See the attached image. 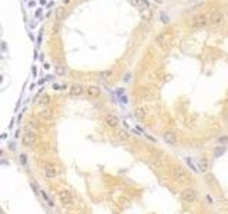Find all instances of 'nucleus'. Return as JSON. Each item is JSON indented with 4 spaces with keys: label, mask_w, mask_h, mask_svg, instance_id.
I'll list each match as a JSON object with an SVG mask.
<instances>
[{
    "label": "nucleus",
    "mask_w": 228,
    "mask_h": 214,
    "mask_svg": "<svg viewBox=\"0 0 228 214\" xmlns=\"http://www.w3.org/2000/svg\"><path fill=\"white\" fill-rule=\"evenodd\" d=\"M36 140H37V136H36V133L33 131V130H27L26 133L23 134V144L27 147H33L34 146Z\"/></svg>",
    "instance_id": "obj_5"
},
{
    "label": "nucleus",
    "mask_w": 228,
    "mask_h": 214,
    "mask_svg": "<svg viewBox=\"0 0 228 214\" xmlns=\"http://www.w3.org/2000/svg\"><path fill=\"white\" fill-rule=\"evenodd\" d=\"M134 116L138 121H145L148 119V111L145 107H137L134 110Z\"/></svg>",
    "instance_id": "obj_10"
},
{
    "label": "nucleus",
    "mask_w": 228,
    "mask_h": 214,
    "mask_svg": "<svg viewBox=\"0 0 228 214\" xmlns=\"http://www.w3.org/2000/svg\"><path fill=\"white\" fill-rule=\"evenodd\" d=\"M185 163H187V164H188V166H190V169L193 170V171H194V173H198V169H197L195 166H194L193 160L190 159V157H187V159H185Z\"/></svg>",
    "instance_id": "obj_17"
},
{
    "label": "nucleus",
    "mask_w": 228,
    "mask_h": 214,
    "mask_svg": "<svg viewBox=\"0 0 228 214\" xmlns=\"http://www.w3.org/2000/svg\"><path fill=\"white\" fill-rule=\"evenodd\" d=\"M225 121H227V124H228V113L225 114Z\"/></svg>",
    "instance_id": "obj_28"
},
{
    "label": "nucleus",
    "mask_w": 228,
    "mask_h": 214,
    "mask_svg": "<svg viewBox=\"0 0 228 214\" xmlns=\"http://www.w3.org/2000/svg\"><path fill=\"white\" fill-rule=\"evenodd\" d=\"M207 23H208V19H207L205 14H198L193 19V27L195 29H201V27L207 26Z\"/></svg>",
    "instance_id": "obj_9"
},
{
    "label": "nucleus",
    "mask_w": 228,
    "mask_h": 214,
    "mask_svg": "<svg viewBox=\"0 0 228 214\" xmlns=\"http://www.w3.org/2000/svg\"><path fill=\"white\" fill-rule=\"evenodd\" d=\"M161 19H163V23H168V16L165 17V14H161Z\"/></svg>",
    "instance_id": "obj_24"
},
{
    "label": "nucleus",
    "mask_w": 228,
    "mask_h": 214,
    "mask_svg": "<svg viewBox=\"0 0 228 214\" xmlns=\"http://www.w3.org/2000/svg\"><path fill=\"white\" fill-rule=\"evenodd\" d=\"M163 139H164V141L167 143V144H170V146H175L177 143H178L177 134H175V131H173V130L165 131V133L163 134Z\"/></svg>",
    "instance_id": "obj_7"
},
{
    "label": "nucleus",
    "mask_w": 228,
    "mask_h": 214,
    "mask_svg": "<svg viewBox=\"0 0 228 214\" xmlns=\"http://www.w3.org/2000/svg\"><path fill=\"white\" fill-rule=\"evenodd\" d=\"M100 76H101L103 80H110V79L113 77V70H106V71H103Z\"/></svg>",
    "instance_id": "obj_16"
},
{
    "label": "nucleus",
    "mask_w": 228,
    "mask_h": 214,
    "mask_svg": "<svg viewBox=\"0 0 228 214\" xmlns=\"http://www.w3.org/2000/svg\"><path fill=\"white\" fill-rule=\"evenodd\" d=\"M225 146H217L212 149V157H215V159H218V157H221L222 154L225 153Z\"/></svg>",
    "instance_id": "obj_14"
},
{
    "label": "nucleus",
    "mask_w": 228,
    "mask_h": 214,
    "mask_svg": "<svg viewBox=\"0 0 228 214\" xmlns=\"http://www.w3.org/2000/svg\"><path fill=\"white\" fill-rule=\"evenodd\" d=\"M44 176L47 178H56L60 176V169L58 166L54 164V163H48V164L44 166Z\"/></svg>",
    "instance_id": "obj_2"
},
{
    "label": "nucleus",
    "mask_w": 228,
    "mask_h": 214,
    "mask_svg": "<svg viewBox=\"0 0 228 214\" xmlns=\"http://www.w3.org/2000/svg\"><path fill=\"white\" fill-rule=\"evenodd\" d=\"M48 101H50V96H48V94H43L39 103L40 104H48Z\"/></svg>",
    "instance_id": "obj_18"
},
{
    "label": "nucleus",
    "mask_w": 228,
    "mask_h": 214,
    "mask_svg": "<svg viewBox=\"0 0 228 214\" xmlns=\"http://www.w3.org/2000/svg\"><path fill=\"white\" fill-rule=\"evenodd\" d=\"M207 201H208L210 204H212V203H214V200L211 198V196H207Z\"/></svg>",
    "instance_id": "obj_25"
},
{
    "label": "nucleus",
    "mask_w": 228,
    "mask_h": 214,
    "mask_svg": "<svg viewBox=\"0 0 228 214\" xmlns=\"http://www.w3.org/2000/svg\"><path fill=\"white\" fill-rule=\"evenodd\" d=\"M130 3H131L133 6H138V4H140V0H130Z\"/></svg>",
    "instance_id": "obj_23"
},
{
    "label": "nucleus",
    "mask_w": 228,
    "mask_h": 214,
    "mask_svg": "<svg viewBox=\"0 0 228 214\" xmlns=\"http://www.w3.org/2000/svg\"><path fill=\"white\" fill-rule=\"evenodd\" d=\"M145 7V9H148V7H150V3H148L147 0H140V4H138V7Z\"/></svg>",
    "instance_id": "obj_20"
},
{
    "label": "nucleus",
    "mask_w": 228,
    "mask_h": 214,
    "mask_svg": "<svg viewBox=\"0 0 228 214\" xmlns=\"http://www.w3.org/2000/svg\"><path fill=\"white\" fill-rule=\"evenodd\" d=\"M0 154H2V150H0Z\"/></svg>",
    "instance_id": "obj_29"
},
{
    "label": "nucleus",
    "mask_w": 228,
    "mask_h": 214,
    "mask_svg": "<svg viewBox=\"0 0 228 214\" xmlns=\"http://www.w3.org/2000/svg\"><path fill=\"white\" fill-rule=\"evenodd\" d=\"M84 91L83 86L79 84V83H74V84L70 86V89H68V93H70L71 97H79V96H81Z\"/></svg>",
    "instance_id": "obj_11"
},
{
    "label": "nucleus",
    "mask_w": 228,
    "mask_h": 214,
    "mask_svg": "<svg viewBox=\"0 0 228 214\" xmlns=\"http://www.w3.org/2000/svg\"><path fill=\"white\" fill-rule=\"evenodd\" d=\"M86 93H87V96H89V97L97 99V97H100V94H101V89H100L99 86L91 84V86H89V87L86 89Z\"/></svg>",
    "instance_id": "obj_12"
},
{
    "label": "nucleus",
    "mask_w": 228,
    "mask_h": 214,
    "mask_svg": "<svg viewBox=\"0 0 228 214\" xmlns=\"http://www.w3.org/2000/svg\"><path fill=\"white\" fill-rule=\"evenodd\" d=\"M42 13H43V9H37V10H36V13H34L36 19H40V17H42Z\"/></svg>",
    "instance_id": "obj_22"
},
{
    "label": "nucleus",
    "mask_w": 228,
    "mask_h": 214,
    "mask_svg": "<svg viewBox=\"0 0 228 214\" xmlns=\"http://www.w3.org/2000/svg\"><path fill=\"white\" fill-rule=\"evenodd\" d=\"M171 171H173V177L175 178L177 181H181V183L187 181V173L184 171V169L181 166H174Z\"/></svg>",
    "instance_id": "obj_6"
},
{
    "label": "nucleus",
    "mask_w": 228,
    "mask_h": 214,
    "mask_svg": "<svg viewBox=\"0 0 228 214\" xmlns=\"http://www.w3.org/2000/svg\"><path fill=\"white\" fill-rule=\"evenodd\" d=\"M117 137L119 139H121V140H129L130 139V134L125 131V130H119L117 131Z\"/></svg>",
    "instance_id": "obj_15"
},
{
    "label": "nucleus",
    "mask_w": 228,
    "mask_h": 214,
    "mask_svg": "<svg viewBox=\"0 0 228 214\" xmlns=\"http://www.w3.org/2000/svg\"><path fill=\"white\" fill-rule=\"evenodd\" d=\"M217 141H218V143H224V144H227V143H228V137H227V136H221L218 140H217Z\"/></svg>",
    "instance_id": "obj_21"
},
{
    "label": "nucleus",
    "mask_w": 228,
    "mask_h": 214,
    "mask_svg": "<svg viewBox=\"0 0 228 214\" xmlns=\"http://www.w3.org/2000/svg\"><path fill=\"white\" fill-rule=\"evenodd\" d=\"M56 17H57L58 20H61V19H64L66 17V13H64V9H58L57 10V13H56Z\"/></svg>",
    "instance_id": "obj_19"
},
{
    "label": "nucleus",
    "mask_w": 228,
    "mask_h": 214,
    "mask_svg": "<svg viewBox=\"0 0 228 214\" xmlns=\"http://www.w3.org/2000/svg\"><path fill=\"white\" fill-rule=\"evenodd\" d=\"M197 169L201 173H207L210 170V160L207 157H201V159L197 161Z\"/></svg>",
    "instance_id": "obj_13"
},
{
    "label": "nucleus",
    "mask_w": 228,
    "mask_h": 214,
    "mask_svg": "<svg viewBox=\"0 0 228 214\" xmlns=\"http://www.w3.org/2000/svg\"><path fill=\"white\" fill-rule=\"evenodd\" d=\"M57 198L60 201V204H63V206H70L73 203V194L68 190H61L57 194Z\"/></svg>",
    "instance_id": "obj_3"
},
{
    "label": "nucleus",
    "mask_w": 228,
    "mask_h": 214,
    "mask_svg": "<svg viewBox=\"0 0 228 214\" xmlns=\"http://www.w3.org/2000/svg\"><path fill=\"white\" fill-rule=\"evenodd\" d=\"M20 157H22V163H23V164H24V163H26V161H27L26 156H24V154H22V156H20Z\"/></svg>",
    "instance_id": "obj_26"
},
{
    "label": "nucleus",
    "mask_w": 228,
    "mask_h": 214,
    "mask_svg": "<svg viewBox=\"0 0 228 214\" xmlns=\"http://www.w3.org/2000/svg\"><path fill=\"white\" fill-rule=\"evenodd\" d=\"M180 197H181V200H183L184 203H194V201L197 200V191H195V188H193V187L184 188L183 191H181Z\"/></svg>",
    "instance_id": "obj_1"
},
{
    "label": "nucleus",
    "mask_w": 228,
    "mask_h": 214,
    "mask_svg": "<svg viewBox=\"0 0 228 214\" xmlns=\"http://www.w3.org/2000/svg\"><path fill=\"white\" fill-rule=\"evenodd\" d=\"M104 124L107 127H110V129H116V127H119L120 120H119V117L114 116V114H107L104 117Z\"/></svg>",
    "instance_id": "obj_8"
},
{
    "label": "nucleus",
    "mask_w": 228,
    "mask_h": 214,
    "mask_svg": "<svg viewBox=\"0 0 228 214\" xmlns=\"http://www.w3.org/2000/svg\"><path fill=\"white\" fill-rule=\"evenodd\" d=\"M53 87H54V90H61V86L60 84H54Z\"/></svg>",
    "instance_id": "obj_27"
},
{
    "label": "nucleus",
    "mask_w": 228,
    "mask_h": 214,
    "mask_svg": "<svg viewBox=\"0 0 228 214\" xmlns=\"http://www.w3.org/2000/svg\"><path fill=\"white\" fill-rule=\"evenodd\" d=\"M225 17H224V13H221V12H218V10H215V12H212L211 16H210V20L208 22L211 23L212 26H221L222 23H224Z\"/></svg>",
    "instance_id": "obj_4"
}]
</instances>
